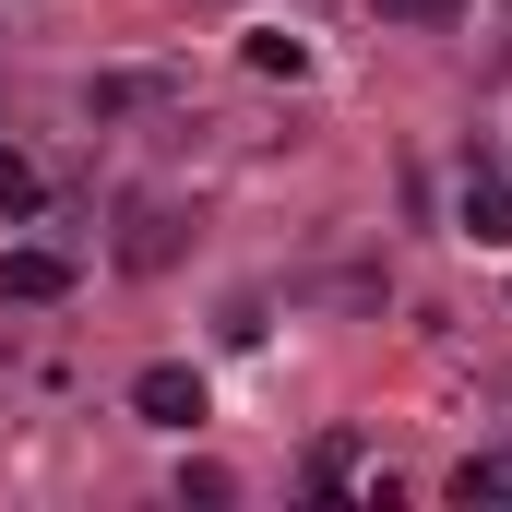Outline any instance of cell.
<instances>
[{"label": "cell", "instance_id": "6da1fadb", "mask_svg": "<svg viewBox=\"0 0 512 512\" xmlns=\"http://www.w3.org/2000/svg\"><path fill=\"white\" fill-rule=\"evenodd\" d=\"M72 286H84V262H72V251H48V239L0 251V310H60Z\"/></svg>", "mask_w": 512, "mask_h": 512}, {"label": "cell", "instance_id": "7a4b0ae2", "mask_svg": "<svg viewBox=\"0 0 512 512\" xmlns=\"http://www.w3.org/2000/svg\"><path fill=\"white\" fill-rule=\"evenodd\" d=\"M179 239H191V215L143 191V203L120 215V274H167V262H179Z\"/></svg>", "mask_w": 512, "mask_h": 512}, {"label": "cell", "instance_id": "3957f363", "mask_svg": "<svg viewBox=\"0 0 512 512\" xmlns=\"http://www.w3.org/2000/svg\"><path fill=\"white\" fill-rule=\"evenodd\" d=\"M131 417H143V429H191V417H203V370H191V358H155V370L131 382Z\"/></svg>", "mask_w": 512, "mask_h": 512}, {"label": "cell", "instance_id": "277c9868", "mask_svg": "<svg viewBox=\"0 0 512 512\" xmlns=\"http://www.w3.org/2000/svg\"><path fill=\"white\" fill-rule=\"evenodd\" d=\"M453 227H465L477 251H512V179H501V155H477V167H465V203H453Z\"/></svg>", "mask_w": 512, "mask_h": 512}, {"label": "cell", "instance_id": "5b68a950", "mask_svg": "<svg viewBox=\"0 0 512 512\" xmlns=\"http://www.w3.org/2000/svg\"><path fill=\"white\" fill-rule=\"evenodd\" d=\"M36 215H48V179L24 155H0V227H36Z\"/></svg>", "mask_w": 512, "mask_h": 512}, {"label": "cell", "instance_id": "8992f818", "mask_svg": "<svg viewBox=\"0 0 512 512\" xmlns=\"http://www.w3.org/2000/svg\"><path fill=\"white\" fill-rule=\"evenodd\" d=\"M453 501L477 512V501H512V453H465L453 465Z\"/></svg>", "mask_w": 512, "mask_h": 512}, {"label": "cell", "instance_id": "52a82bcc", "mask_svg": "<svg viewBox=\"0 0 512 512\" xmlns=\"http://www.w3.org/2000/svg\"><path fill=\"white\" fill-rule=\"evenodd\" d=\"M251 72H274V84H298V72H310V48H298V36H251Z\"/></svg>", "mask_w": 512, "mask_h": 512}, {"label": "cell", "instance_id": "ba28073f", "mask_svg": "<svg viewBox=\"0 0 512 512\" xmlns=\"http://www.w3.org/2000/svg\"><path fill=\"white\" fill-rule=\"evenodd\" d=\"M370 12H382V24H453L465 0H370Z\"/></svg>", "mask_w": 512, "mask_h": 512}]
</instances>
